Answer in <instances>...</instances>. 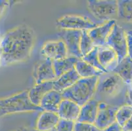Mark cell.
<instances>
[{"label": "cell", "mask_w": 132, "mask_h": 131, "mask_svg": "<svg viewBox=\"0 0 132 131\" xmlns=\"http://www.w3.org/2000/svg\"><path fill=\"white\" fill-rule=\"evenodd\" d=\"M2 49L0 47V65H2V62H1V59H2Z\"/></svg>", "instance_id": "35"}, {"label": "cell", "mask_w": 132, "mask_h": 131, "mask_svg": "<svg viewBox=\"0 0 132 131\" xmlns=\"http://www.w3.org/2000/svg\"><path fill=\"white\" fill-rule=\"evenodd\" d=\"M102 131H122V128L117 123L115 122L112 125H110V127L103 130Z\"/></svg>", "instance_id": "30"}, {"label": "cell", "mask_w": 132, "mask_h": 131, "mask_svg": "<svg viewBox=\"0 0 132 131\" xmlns=\"http://www.w3.org/2000/svg\"><path fill=\"white\" fill-rule=\"evenodd\" d=\"M128 85L112 72L99 75L93 99L99 102L119 107L126 104Z\"/></svg>", "instance_id": "2"}, {"label": "cell", "mask_w": 132, "mask_h": 131, "mask_svg": "<svg viewBox=\"0 0 132 131\" xmlns=\"http://www.w3.org/2000/svg\"><path fill=\"white\" fill-rule=\"evenodd\" d=\"M80 111V106L73 101L63 99L59 107L57 113L60 119L76 122Z\"/></svg>", "instance_id": "13"}, {"label": "cell", "mask_w": 132, "mask_h": 131, "mask_svg": "<svg viewBox=\"0 0 132 131\" xmlns=\"http://www.w3.org/2000/svg\"><path fill=\"white\" fill-rule=\"evenodd\" d=\"M106 45L114 50L116 53L118 64L128 56L126 32L117 23L115 24L109 34Z\"/></svg>", "instance_id": "6"}, {"label": "cell", "mask_w": 132, "mask_h": 131, "mask_svg": "<svg viewBox=\"0 0 132 131\" xmlns=\"http://www.w3.org/2000/svg\"><path fill=\"white\" fill-rule=\"evenodd\" d=\"M41 54L44 58L51 60L62 59L68 56L65 44L62 40L50 41L45 43L41 50Z\"/></svg>", "instance_id": "11"}, {"label": "cell", "mask_w": 132, "mask_h": 131, "mask_svg": "<svg viewBox=\"0 0 132 131\" xmlns=\"http://www.w3.org/2000/svg\"><path fill=\"white\" fill-rule=\"evenodd\" d=\"M98 58L102 66L108 72H112L118 64L117 55L106 45L98 47Z\"/></svg>", "instance_id": "15"}, {"label": "cell", "mask_w": 132, "mask_h": 131, "mask_svg": "<svg viewBox=\"0 0 132 131\" xmlns=\"http://www.w3.org/2000/svg\"><path fill=\"white\" fill-rule=\"evenodd\" d=\"M81 60L88 63L89 64L94 67L98 70L101 71L103 73H108L107 71L102 66L99 62V58H98V47H95L89 53L84 56Z\"/></svg>", "instance_id": "26"}, {"label": "cell", "mask_w": 132, "mask_h": 131, "mask_svg": "<svg viewBox=\"0 0 132 131\" xmlns=\"http://www.w3.org/2000/svg\"><path fill=\"white\" fill-rule=\"evenodd\" d=\"M81 33L82 31L81 30H61L59 32L61 40L65 44L69 56H74L78 59L82 58V55L80 50Z\"/></svg>", "instance_id": "8"}, {"label": "cell", "mask_w": 132, "mask_h": 131, "mask_svg": "<svg viewBox=\"0 0 132 131\" xmlns=\"http://www.w3.org/2000/svg\"><path fill=\"white\" fill-rule=\"evenodd\" d=\"M98 104L99 102L93 98L80 107L76 122L94 124L98 113Z\"/></svg>", "instance_id": "14"}, {"label": "cell", "mask_w": 132, "mask_h": 131, "mask_svg": "<svg viewBox=\"0 0 132 131\" xmlns=\"http://www.w3.org/2000/svg\"><path fill=\"white\" fill-rule=\"evenodd\" d=\"M87 8L90 13L99 20H115L118 15V4L116 0H89Z\"/></svg>", "instance_id": "5"}, {"label": "cell", "mask_w": 132, "mask_h": 131, "mask_svg": "<svg viewBox=\"0 0 132 131\" xmlns=\"http://www.w3.org/2000/svg\"><path fill=\"white\" fill-rule=\"evenodd\" d=\"M116 23V20H109L102 25L87 30L88 35L93 41L95 47H100L106 45V39Z\"/></svg>", "instance_id": "12"}, {"label": "cell", "mask_w": 132, "mask_h": 131, "mask_svg": "<svg viewBox=\"0 0 132 131\" xmlns=\"http://www.w3.org/2000/svg\"><path fill=\"white\" fill-rule=\"evenodd\" d=\"M80 79L75 69H73L62 74L53 81V89L60 92H62L70 88Z\"/></svg>", "instance_id": "18"}, {"label": "cell", "mask_w": 132, "mask_h": 131, "mask_svg": "<svg viewBox=\"0 0 132 131\" xmlns=\"http://www.w3.org/2000/svg\"><path fill=\"white\" fill-rule=\"evenodd\" d=\"M51 131H55V130H54V129H53V130H51Z\"/></svg>", "instance_id": "37"}, {"label": "cell", "mask_w": 132, "mask_h": 131, "mask_svg": "<svg viewBox=\"0 0 132 131\" xmlns=\"http://www.w3.org/2000/svg\"><path fill=\"white\" fill-rule=\"evenodd\" d=\"M9 2L5 0H0V18L5 11L6 8L9 6Z\"/></svg>", "instance_id": "32"}, {"label": "cell", "mask_w": 132, "mask_h": 131, "mask_svg": "<svg viewBox=\"0 0 132 131\" xmlns=\"http://www.w3.org/2000/svg\"><path fill=\"white\" fill-rule=\"evenodd\" d=\"M122 131H132V117L122 127Z\"/></svg>", "instance_id": "33"}, {"label": "cell", "mask_w": 132, "mask_h": 131, "mask_svg": "<svg viewBox=\"0 0 132 131\" xmlns=\"http://www.w3.org/2000/svg\"><path fill=\"white\" fill-rule=\"evenodd\" d=\"M53 89V81L42 83L36 84L28 91V97L31 102L35 106H39L41 100L48 92Z\"/></svg>", "instance_id": "19"}, {"label": "cell", "mask_w": 132, "mask_h": 131, "mask_svg": "<svg viewBox=\"0 0 132 131\" xmlns=\"http://www.w3.org/2000/svg\"><path fill=\"white\" fill-rule=\"evenodd\" d=\"M16 131H19V130H16Z\"/></svg>", "instance_id": "38"}, {"label": "cell", "mask_w": 132, "mask_h": 131, "mask_svg": "<svg viewBox=\"0 0 132 131\" xmlns=\"http://www.w3.org/2000/svg\"><path fill=\"white\" fill-rule=\"evenodd\" d=\"M118 109V107L108 105L105 102H99L95 125L101 130L112 125L116 122V112Z\"/></svg>", "instance_id": "9"}, {"label": "cell", "mask_w": 132, "mask_h": 131, "mask_svg": "<svg viewBox=\"0 0 132 131\" xmlns=\"http://www.w3.org/2000/svg\"><path fill=\"white\" fill-rule=\"evenodd\" d=\"M59 119L57 113L44 111L38 117L36 128L39 131H51L57 126Z\"/></svg>", "instance_id": "17"}, {"label": "cell", "mask_w": 132, "mask_h": 131, "mask_svg": "<svg viewBox=\"0 0 132 131\" xmlns=\"http://www.w3.org/2000/svg\"><path fill=\"white\" fill-rule=\"evenodd\" d=\"M41 111L39 106L34 105L28 97V91H24L5 98H0V117L16 113Z\"/></svg>", "instance_id": "4"}, {"label": "cell", "mask_w": 132, "mask_h": 131, "mask_svg": "<svg viewBox=\"0 0 132 131\" xmlns=\"http://www.w3.org/2000/svg\"><path fill=\"white\" fill-rule=\"evenodd\" d=\"M35 39L34 31L28 25H20L8 31L0 43L2 65L8 66L27 60L32 51Z\"/></svg>", "instance_id": "1"}, {"label": "cell", "mask_w": 132, "mask_h": 131, "mask_svg": "<svg viewBox=\"0 0 132 131\" xmlns=\"http://www.w3.org/2000/svg\"><path fill=\"white\" fill-rule=\"evenodd\" d=\"M112 72L119 75L127 85H130L132 82V60L128 56H126Z\"/></svg>", "instance_id": "20"}, {"label": "cell", "mask_w": 132, "mask_h": 131, "mask_svg": "<svg viewBox=\"0 0 132 131\" xmlns=\"http://www.w3.org/2000/svg\"><path fill=\"white\" fill-rule=\"evenodd\" d=\"M95 47L91 38L88 35L87 30H83L80 43V50L82 58L89 53Z\"/></svg>", "instance_id": "25"}, {"label": "cell", "mask_w": 132, "mask_h": 131, "mask_svg": "<svg viewBox=\"0 0 132 131\" xmlns=\"http://www.w3.org/2000/svg\"><path fill=\"white\" fill-rule=\"evenodd\" d=\"M128 56L132 60V30L126 31Z\"/></svg>", "instance_id": "29"}, {"label": "cell", "mask_w": 132, "mask_h": 131, "mask_svg": "<svg viewBox=\"0 0 132 131\" xmlns=\"http://www.w3.org/2000/svg\"><path fill=\"white\" fill-rule=\"evenodd\" d=\"M78 60V58L74 56H68L62 59L53 60V66L57 78L74 69L76 63Z\"/></svg>", "instance_id": "21"}, {"label": "cell", "mask_w": 132, "mask_h": 131, "mask_svg": "<svg viewBox=\"0 0 132 131\" xmlns=\"http://www.w3.org/2000/svg\"><path fill=\"white\" fill-rule=\"evenodd\" d=\"M19 131H39L37 130L36 128H32V127H22L19 130Z\"/></svg>", "instance_id": "34"}, {"label": "cell", "mask_w": 132, "mask_h": 131, "mask_svg": "<svg viewBox=\"0 0 132 131\" xmlns=\"http://www.w3.org/2000/svg\"><path fill=\"white\" fill-rule=\"evenodd\" d=\"M63 99L64 98L62 97V92L53 89L44 96L41 100L39 107L44 111L57 113Z\"/></svg>", "instance_id": "16"}, {"label": "cell", "mask_w": 132, "mask_h": 131, "mask_svg": "<svg viewBox=\"0 0 132 131\" xmlns=\"http://www.w3.org/2000/svg\"><path fill=\"white\" fill-rule=\"evenodd\" d=\"M74 131H102L94 124L76 122Z\"/></svg>", "instance_id": "28"}, {"label": "cell", "mask_w": 132, "mask_h": 131, "mask_svg": "<svg viewBox=\"0 0 132 131\" xmlns=\"http://www.w3.org/2000/svg\"><path fill=\"white\" fill-rule=\"evenodd\" d=\"M132 117V106L129 105L122 106L119 107L116 112V122L121 127Z\"/></svg>", "instance_id": "24"}, {"label": "cell", "mask_w": 132, "mask_h": 131, "mask_svg": "<svg viewBox=\"0 0 132 131\" xmlns=\"http://www.w3.org/2000/svg\"><path fill=\"white\" fill-rule=\"evenodd\" d=\"M74 121L60 119L57 126L54 128L55 131H74Z\"/></svg>", "instance_id": "27"}, {"label": "cell", "mask_w": 132, "mask_h": 131, "mask_svg": "<svg viewBox=\"0 0 132 131\" xmlns=\"http://www.w3.org/2000/svg\"><path fill=\"white\" fill-rule=\"evenodd\" d=\"M57 26L61 30H89L98 25L86 17L78 15H66L57 20Z\"/></svg>", "instance_id": "7"}, {"label": "cell", "mask_w": 132, "mask_h": 131, "mask_svg": "<svg viewBox=\"0 0 132 131\" xmlns=\"http://www.w3.org/2000/svg\"><path fill=\"white\" fill-rule=\"evenodd\" d=\"M74 69H76L80 78L93 77L99 76L104 74L103 72L98 70L81 59H79L76 63Z\"/></svg>", "instance_id": "22"}, {"label": "cell", "mask_w": 132, "mask_h": 131, "mask_svg": "<svg viewBox=\"0 0 132 131\" xmlns=\"http://www.w3.org/2000/svg\"><path fill=\"white\" fill-rule=\"evenodd\" d=\"M129 85V86H130L131 87V88H132V82L131 83V84H130V85Z\"/></svg>", "instance_id": "36"}, {"label": "cell", "mask_w": 132, "mask_h": 131, "mask_svg": "<svg viewBox=\"0 0 132 131\" xmlns=\"http://www.w3.org/2000/svg\"><path fill=\"white\" fill-rule=\"evenodd\" d=\"M36 84L53 81L57 79V76L54 72L53 66V60L45 58L40 61L34 67L33 73Z\"/></svg>", "instance_id": "10"}, {"label": "cell", "mask_w": 132, "mask_h": 131, "mask_svg": "<svg viewBox=\"0 0 132 131\" xmlns=\"http://www.w3.org/2000/svg\"><path fill=\"white\" fill-rule=\"evenodd\" d=\"M126 104L132 106V88L128 85V91L126 95Z\"/></svg>", "instance_id": "31"}, {"label": "cell", "mask_w": 132, "mask_h": 131, "mask_svg": "<svg viewBox=\"0 0 132 131\" xmlns=\"http://www.w3.org/2000/svg\"><path fill=\"white\" fill-rule=\"evenodd\" d=\"M99 76L80 78L70 88L62 92L63 98L73 101L79 106H82L93 98Z\"/></svg>", "instance_id": "3"}, {"label": "cell", "mask_w": 132, "mask_h": 131, "mask_svg": "<svg viewBox=\"0 0 132 131\" xmlns=\"http://www.w3.org/2000/svg\"><path fill=\"white\" fill-rule=\"evenodd\" d=\"M117 4V17L125 22L132 24V0H119Z\"/></svg>", "instance_id": "23"}]
</instances>
